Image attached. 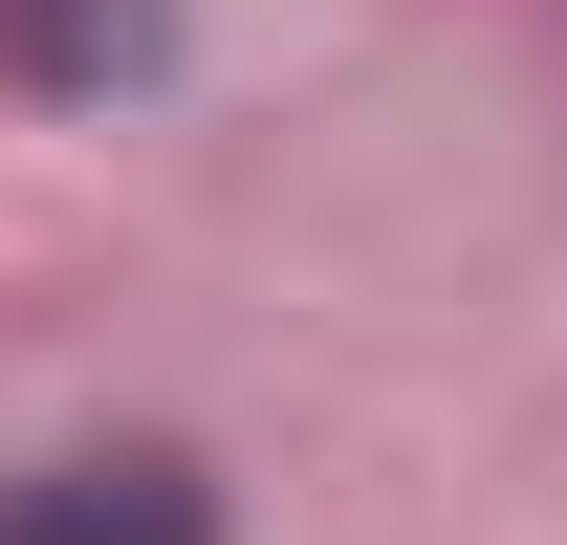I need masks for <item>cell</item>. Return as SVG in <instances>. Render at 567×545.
Segmentation results:
<instances>
[{"mask_svg":"<svg viewBox=\"0 0 567 545\" xmlns=\"http://www.w3.org/2000/svg\"><path fill=\"white\" fill-rule=\"evenodd\" d=\"M0 545H218V480L110 436V459H22L0 480Z\"/></svg>","mask_w":567,"mask_h":545,"instance_id":"6da1fadb","label":"cell"},{"mask_svg":"<svg viewBox=\"0 0 567 545\" xmlns=\"http://www.w3.org/2000/svg\"><path fill=\"white\" fill-rule=\"evenodd\" d=\"M0 66L110 110V88H175V0H0Z\"/></svg>","mask_w":567,"mask_h":545,"instance_id":"7a4b0ae2","label":"cell"}]
</instances>
